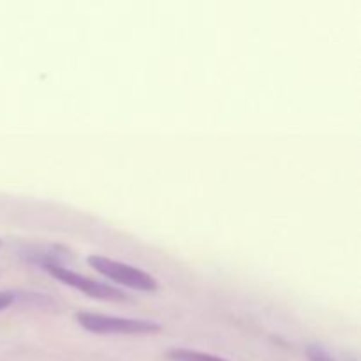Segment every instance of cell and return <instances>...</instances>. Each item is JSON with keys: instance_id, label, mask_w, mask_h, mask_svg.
I'll list each match as a JSON object with an SVG mask.
<instances>
[{"instance_id": "52a82bcc", "label": "cell", "mask_w": 361, "mask_h": 361, "mask_svg": "<svg viewBox=\"0 0 361 361\" xmlns=\"http://www.w3.org/2000/svg\"><path fill=\"white\" fill-rule=\"evenodd\" d=\"M0 245H2V242H0Z\"/></svg>"}, {"instance_id": "5b68a950", "label": "cell", "mask_w": 361, "mask_h": 361, "mask_svg": "<svg viewBox=\"0 0 361 361\" xmlns=\"http://www.w3.org/2000/svg\"><path fill=\"white\" fill-rule=\"evenodd\" d=\"M307 358H309V361H335L323 348L316 344H310L307 348Z\"/></svg>"}, {"instance_id": "8992f818", "label": "cell", "mask_w": 361, "mask_h": 361, "mask_svg": "<svg viewBox=\"0 0 361 361\" xmlns=\"http://www.w3.org/2000/svg\"><path fill=\"white\" fill-rule=\"evenodd\" d=\"M14 302V296L11 293H0V312L6 310Z\"/></svg>"}, {"instance_id": "3957f363", "label": "cell", "mask_w": 361, "mask_h": 361, "mask_svg": "<svg viewBox=\"0 0 361 361\" xmlns=\"http://www.w3.org/2000/svg\"><path fill=\"white\" fill-rule=\"evenodd\" d=\"M44 268L49 275L59 279L60 282L85 293L90 298L102 300V302H123L126 300V295L122 291H118V289L113 288V286L102 284V282L94 281V279L85 277V275L76 274V271L69 270V268L59 267L55 263H46Z\"/></svg>"}, {"instance_id": "6da1fadb", "label": "cell", "mask_w": 361, "mask_h": 361, "mask_svg": "<svg viewBox=\"0 0 361 361\" xmlns=\"http://www.w3.org/2000/svg\"><path fill=\"white\" fill-rule=\"evenodd\" d=\"M76 321L87 331L101 335H145L159 334L161 331V326L157 323H152V321L104 316V314L78 312Z\"/></svg>"}, {"instance_id": "277c9868", "label": "cell", "mask_w": 361, "mask_h": 361, "mask_svg": "<svg viewBox=\"0 0 361 361\" xmlns=\"http://www.w3.org/2000/svg\"><path fill=\"white\" fill-rule=\"evenodd\" d=\"M169 361H228L221 356L208 355L203 351H194V349H171L168 351Z\"/></svg>"}, {"instance_id": "7a4b0ae2", "label": "cell", "mask_w": 361, "mask_h": 361, "mask_svg": "<svg viewBox=\"0 0 361 361\" xmlns=\"http://www.w3.org/2000/svg\"><path fill=\"white\" fill-rule=\"evenodd\" d=\"M87 261L97 274L104 275L106 279L116 282V284L145 293L157 291V281L150 274L140 270V268L130 267L127 263H120V261L115 259H109V257L104 256H90Z\"/></svg>"}]
</instances>
